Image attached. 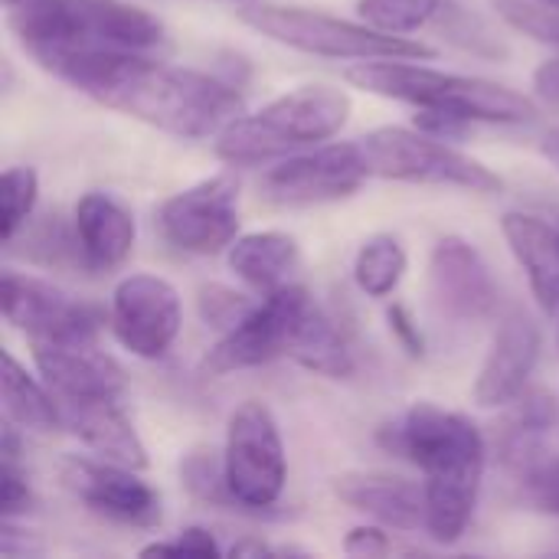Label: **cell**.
I'll list each match as a JSON object with an SVG mask.
<instances>
[{"label": "cell", "instance_id": "1", "mask_svg": "<svg viewBox=\"0 0 559 559\" xmlns=\"http://www.w3.org/2000/svg\"><path fill=\"white\" fill-rule=\"evenodd\" d=\"M43 69L92 102L187 141L216 138L242 115L236 82L170 66L154 52H75Z\"/></svg>", "mask_w": 559, "mask_h": 559}, {"label": "cell", "instance_id": "2", "mask_svg": "<svg viewBox=\"0 0 559 559\" xmlns=\"http://www.w3.org/2000/svg\"><path fill=\"white\" fill-rule=\"evenodd\" d=\"M377 445L423 472L426 488V534L436 544L465 537L488 465L481 429L452 409L429 400L413 403L400 419L377 429Z\"/></svg>", "mask_w": 559, "mask_h": 559}, {"label": "cell", "instance_id": "3", "mask_svg": "<svg viewBox=\"0 0 559 559\" xmlns=\"http://www.w3.org/2000/svg\"><path fill=\"white\" fill-rule=\"evenodd\" d=\"M20 46L46 66L75 52H157L164 23L124 0H33L10 10Z\"/></svg>", "mask_w": 559, "mask_h": 559}, {"label": "cell", "instance_id": "4", "mask_svg": "<svg viewBox=\"0 0 559 559\" xmlns=\"http://www.w3.org/2000/svg\"><path fill=\"white\" fill-rule=\"evenodd\" d=\"M344 75L350 85L370 95L396 98L429 111L462 115L468 121L524 124L537 118V105L524 92H514L508 85L478 75L429 69L419 66V59H367L350 66Z\"/></svg>", "mask_w": 559, "mask_h": 559}, {"label": "cell", "instance_id": "5", "mask_svg": "<svg viewBox=\"0 0 559 559\" xmlns=\"http://www.w3.org/2000/svg\"><path fill=\"white\" fill-rule=\"evenodd\" d=\"M350 95L331 85L292 88L216 134V157L233 167L269 164L331 141L350 118Z\"/></svg>", "mask_w": 559, "mask_h": 559}, {"label": "cell", "instance_id": "6", "mask_svg": "<svg viewBox=\"0 0 559 559\" xmlns=\"http://www.w3.org/2000/svg\"><path fill=\"white\" fill-rule=\"evenodd\" d=\"M242 23L255 33L269 36L272 43H282L288 49L324 56V59H436V49L409 39L393 36L383 29H373L370 23L341 20L321 10L305 7H282V3H252L239 10Z\"/></svg>", "mask_w": 559, "mask_h": 559}, {"label": "cell", "instance_id": "7", "mask_svg": "<svg viewBox=\"0 0 559 559\" xmlns=\"http://www.w3.org/2000/svg\"><path fill=\"white\" fill-rule=\"evenodd\" d=\"M360 151L367 157L370 177L426 187H455L472 193H498L504 187V180L491 167L419 128H377L360 138Z\"/></svg>", "mask_w": 559, "mask_h": 559}, {"label": "cell", "instance_id": "8", "mask_svg": "<svg viewBox=\"0 0 559 559\" xmlns=\"http://www.w3.org/2000/svg\"><path fill=\"white\" fill-rule=\"evenodd\" d=\"M226 481L233 498L249 514H269L288 481V459L282 429L262 400H246L226 423Z\"/></svg>", "mask_w": 559, "mask_h": 559}, {"label": "cell", "instance_id": "9", "mask_svg": "<svg viewBox=\"0 0 559 559\" xmlns=\"http://www.w3.org/2000/svg\"><path fill=\"white\" fill-rule=\"evenodd\" d=\"M311 305L314 298L301 285H285L278 292L262 295V301H255V308L236 328H229L216 341V347L203 357V373L226 377L292 354L295 334L305 314L311 311Z\"/></svg>", "mask_w": 559, "mask_h": 559}, {"label": "cell", "instance_id": "10", "mask_svg": "<svg viewBox=\"0 0 559 559\" xmlns=\"http://www.w3.org/2000/svg\"><path fill=\"white\" fill-rule=\"evenodd\" d=\"M370 177L360 141L354 144H318L298 151L269 167L259 180V190L275 206H321L344 200L364 187Z\"/></svg>", "mask_w": 559, "mask_h": 559}, {"label": "cell", "instance_id": "11", "mask_svg": "<svg viewBox=\"0 0 559 559\" xmlns=\"http://www.w3.org/2000/svg\"><path fill=\"white\" fill-rule=\"evenodd\" d=\"M157 229L167 246L190 255H216L239 236V180L233 174L206 177L157 210Z\"/></svg>", "mask_w": 559, "mask_h": 559}, {"label": "cell", "instance_id": "12", "mask_svg": "<svg viewBox=\"0 0 559 559\" xmlns=\"http://www.w3.org/2000/svg\"><path fill=\"white\" fill-rule=\"evenodd\" d=\"M108 324L115 341L141 360H160L183 328V308L177 288L147 272L121 278L111 292Z\"/></svg>", "mask_w": 559, "mask_h": 559}, {"label": "cell", "instance_id": "13", "mask_svg": "<svg viewBox=\"0 0 559 559\" xmlns=\"http://www.w3.org/2000/svg\"><path fill=\"white\" fill-rule=\"evenodd\" d=\"M0 308L7 324L23 331L29 341H98L105 324V314L95 305L13 269L0 278Z\"/></svg>", "mask_w": 559, "mask_h": 559}, {"label": "cell", "instance_id": "14", "mask_svg": "<svg viewBox=\"0 0 559 559\" xmlns=\"http://www.w3.org/2000/svg\"><path fill=\"white\" fill-rule=\"evenodd\" d=\"M62 488L92 514L124 524V527H157L160 524V495L138 478V468L69 455L59 465Z\"/></svg>", "mask_w": 559, "mask_h": 559}, {"label": "cell", "instance_id": "15", "mask_svg": "<svg viewBox=\"0 0 559 559\" xmlns=\"http://www.w3.org/2000/svg\"><path fill=\"white\" fill-rule=\"evenodd\" d=\"M432 308L455 324H481L498 311V282L485 255L462 236H445L429 255Z\"/></svg>", "mask_w": 559, "mask_h": 559}, {"label": "cell", "instance_id": "16", "mask_svg": "<svg viewBox=\"0 0 559 559\" xmlns=\"http://www.w3.org/2000/svg\"><path fill=\"white\" fill-rule=\"evenodd\" d=\"M544 350V331L524 308H508L475 380V403L485 409L511 406L531 383Z\"/></svg>", "mask_w": 559, "mask_h": 559}, {"label": "cell", "instance_id": "17", "mask_svg": "<svg viewBox=\"0 0 559 559\" xmlns=\"http://www.w3.org/2000/svg\"><path fill=\"white\" fill-rule=\"evenodd\" d=\"M33 364L56 403L92 400V396H124L121 364L98 347V341H29Z\"/></svg>", "mask_w": 559, "mask_h": 559}, {"label": "cell", "instance_id": "18", "mask_svg": "<svg viewBox=\"0 0 559 559\" xmlns=\"http://www.w3.org/2000/svg\"><path fill=\"white\" fill-rule=\"evenodd\" d=\"M62 429H69L88 452L105 462H118L128 468H147V449L128 419L121 396H92V400H62Z\"/></svg>", "mask_w": 559, "mask_h": 559}, {"label": "cell", "instance_id": "19", "mask_svg": "<svg viewBox=\"0 0 559 559\" xmlns=\"http://www.w3.org/2000/svg\"><path fill=\"white\" fill-rule=\"evenodd\" d=\"M334 495L393 531H426V488L383 472H347L334 478Z\"/></svg>", "mask_w": 559, "mask_h": 559}, {"label": "cell", "instance_id": "20", "mask_svg": "<svg viewBox=\"0 0 559 559\" xmlns=\"http://www.w3.org/2000/svg\"><path fill=\"white\" fill-rule=\"evenodd\" d=\"M72 223H75L88 272L118 269L134 249V239H138L134 213L115 193H105V190L82 193L72 210Z\"/></svg>", "mask_w": 559, "mask_h": 559}, {"label": "cell", "instance_id": "21", "mask_svg": "<svg viewBox=\"0 0 559 559\" xmlns=\"http://www.w3.org/2000/svg\"><path fill=\"white\" fill-rule=\"evenodd\" d=\"M504 239L544 314H559V229L531 213L501 216Z\"/></svg>", "mask_w": 559, "mask_h": 559}, {"label": "cell", "instance_id": "22", "mask_svg": "<svg viewBox=\"0 0 559 559\" xmlns=\"http://www.w3.org/2000/svg\"><path fill=\"white\" fill-rule=\"evenodd\" d=\"M298 242L288 233L278 229H259L236 236V242L226 249V262L252 292L269 295L285 285H292V275L298 269Z\"/></svg>", "mask_w": 559, "mask_h": 559}, {"label": "cell", "instance_id": "23", "mask_svg": "<svg viewBox=\"0 0 559 559\" xmlns=\"http://www.w3.org/2000/svg\"><path fill=\"white\" fill-rule=\"evenodd\" d=\"M288 357L298 360L305 370H314V373L331 377V380H347L354 373V367H357L344 328L318 301L305 314Z\"/></svg>", "mask_w": 559, "mask_h": 559}, {"label": "cell", "instance_id": "24", "mask_svg": "<svg viewBox=\"0 0 559 559\" xmlns=\"http://www.w3.org/2000/svg\"><path fill=\"white\" fill-rule=\"evenodd\" d=\"M3 413L13 426L29 432L62 429V413L46 386V380L33 377L10 350H3Z\"/></svg>", "mask_w": 559, "mask_h": 559}, {"label": "cell", "instance_id": "25", "mask_svg": "<svg viewBox=\"0 0 559 559\" xmlns=\"http://www.w3.org/2000/svg\"><path fill=\"white\" fill-rule=\"evenodd\" d=\"M406 269H409V259H406L403 242L390 233H377L364 239V246L357 249L354 282L370 298H390L400 288Z\"/></svg>", "mask_w": 559, "mask_h": 559}, {"label": "cell", "instance_id": "26", "mask_svg": "<svg viewBox=\"0 0 559 559\" xmlns=\"http://www.w3.org/2000/svg\"><path fill=\"white\" fill-rule=\"evenodd\" d=\"M20 233H23V246H26V249H20L23 259L46 265V269H82V272H88L75 223H66L62 216L52 213V216L36 219V223H26Z\"/></svg>", "mask_w": 559, "mask_h": 559}, {"label": "cell", "instance_id": "27", "mask_svg": "<svg viewBox=\"0 0 559 559\" xmlns=\"http://www.w3.org/2000/svg\"><path fill=\"white\" fill-rule=\"evenodd\" d=\"M180 481L190 491V498L200 501V504H206V508H216V511H242L239 501L229 491L223 452H216V449H206V445L203 449H190L180 459Z\"/></svg>", "mask_w": 559, "mask_h": 559}, {"label": "cell", "instance_id": "28", "mask_svg": "<svg viewBox=\"0 0 559 559\" xmlns=\"http://www.w3.org/2000/svg\"><path fill=\"white\" fill-rule=\"evenodd\" d=\"M449 0H357V13L373 29L409 36L426 26H436Z\"/></svg>", "mask_w": 559, "mask_h": 559}, {"label": "cell", "instance_id": "29", "mask_svg": "<svg viewBox=\"0 0 559 559\" xmlns=\"http://www.w3.org/2000/svg\"><path fill=\"white\" fill-rule=\"evenodd\" d=\"M436 26L445 33L449 43H455L459 49L472 52V56H485V59H504L508 56V43L498 39V33L468 7H462L459 0H449L442 16L436 20Z\"/></svg>", "mask_w": 559, "mask_h": 559}, {"label": "cell", "instance_id": "30", "mask_svg": "<svg viewBox=\"0 0 559 559\" xmlns=\"http://www.w3.org/2000/svg\"><path fill=\"white\" fill-rule=\"evenodd\" d=\"M39 200V174L33 167H7L0 177V236L3 246L20 236Z\"/></svg>", "mask_w": 559, "mask_h": 559}, {"label": "cell", "instance_id": "31", "mask_svg": "<svg viewBox=\"0 0 559 559\" xmlns=\"http://www.w3.org/2000/svg\"><path fill=\"white\" fill-rule=\"evenodd\" d=\"M511 485L518 488L521 501L531 504L534 511L559 514V455L554 449L534 459L518 475H511Z\"/></svg>", "mask_w": 559, "mask_h": 559}, {"label": "cell", "instance_id": "32", "mask_svg": "<svg viewBox=\"0 0 559 559\" xmlns=\"http://www.w3.org/2000/svg\"><path fill=\"white\" fill-rule=\"evenodd\" d=\"M498 16L537 43L559 46V7L547 0H495Z\"/></svg>", "mask_w": 559, "mask_h": 559}, {"label": "cell", "instance_id": "33", "mask_svg": "<svg viewBox=\"0 0 559 559\" xmlns=\"http://www.w3.org/2000/svg\"><path fill=\"white\" fill-rule=\"evenodd\" d=\"M197 308H200V318H203L206 328L226 334L229 328H236V324L255 308V301L246 298L242 292H233V288L213 282V285H203V288H200Z\"/></svg>", "mask_w": 559, "mask_h": 559}, {"label": "cell", "instance_id": "34", "mask_svg": "<svg viewBox=\"0 0 559 559\" xmlns=\"http://www.w3.org/2000/svg\"><path fill=\"white\" fill-rule=\"evenodd\" d=\"M141 557H219V544L206 527H187L174 540L141 547Z\"/></svg>", "mask_w": 559, "mask_h": 559}, {"label": "cell", "instance_id": "35", "mask_svg": "<svg viewBox=\"0 0 559 559\" xmlns=\"http://www.w3.org/2000/svg\"><path fill=\"white\" fill-rule=\"evenodd\" d=\"M386 324H390V334L396 337V344L406 350V357H413V360L426 357V337H423V331H419V324H416V318L409 314L406 305H390Z\"/></svg>", "mask_w": 559, "mask_h": 559}, {"label": "cell", "instance_id": "36", "mask_svg": "<svg viewBox=\"0 0 559 559\" xmlns=\"http://www.w3.org/2000/svg\"><path fill=\"white\" fill-rule=\"evenodd\" d=\"M344 554H347V557L367 559L386 557V554H393V540H390V534L383 531V524H380V527L364 524V527H354V531L344 537Z\"/></svg>", "mask_w": 559, "mask_h": 559}, {"label": "cell", "instance_id": "37", "mask_svg": "<svg viewBox=\"0 0 559 559\" xmlns=\"http://www.w3.org/2000/svg\"><path fill=\"white\" fill-rule=\"evenodd\" d=\"M468 124H472L468 118L449 115V111H429V108H423V115H416V128L426 131V134H436V138H442V141L462 138V134L468 131Z\"/></svg>", "mask_w": 559, "mask_h": 559}, {"label": "cell", "instance_id": "38", "mask_svg": "<svg viewBox=\"0 0 559 559\" xmlns=\"http://www.w3.org/2000/svg\"><path fill=\"white\" fill-rule=\"evenodd\" d=\"M534 92H537L540 102L559 108V59H547V62L537 66V72H534Z\"/></svg>", "mask_w": 559, "mask_h": 559}, {"label": "cell", "instance_id": "39", "mask_svg": "<svg viewBox=\"0 0 559 559\" xmlns=\"http://www.w3.org/2000/svg\"><path fill=\"white\" fill-rule=\"evenodd\" d=\"M275 554H278L275 547H269L262 540H252V537L233 544V550H229V557H275Z\"/></svg>", "mask_w": 559, "mask_h": 559}, {"label": "cell", "instance_id": "40", "mask_svg": "<svg viewBox=\"0 0 559 559\" xmlns=\"http://www.w3.org/2000/svg\"><path fill=\"white\" fill-rule=\"evenodd\" d=\"M540 151H544V157H547V160H550V164L559 170V128L547 131V138H544Z\"/></svg>", "mask_w": 559, "mask_h": 559}, {"label": "cell", "instance_id": "41", "mask_svg": "<svg viewBox=\"0 0 559 559\" xmlns=\"http://www.w3.org/2000/svg\"><path fill=\"white\" fill-rule=\"evenodd\" d=\"M23 3H33V0H3L7 10H16V7H23Z\"/></svg>", "mask_w": 559, "mask_h": 559}, {"label": "cell", "instance_id": "42", "mask_svg": "<svg viewBox=\"0 0 559 559\" xmlns=\"http://www.w3.org/2000/svg\"><path fill=\"white\" fill-rule=\"evenodd\" d=\"M547 3H554V7H559V0H547Z\"/></svg>", "mask_w": 559, "mask_h": 559}, {"label": "cell", "instance_id": "43", "mask_svg": "<svg viewBox=\"0 0 559 559\" xmlns=\"http://www.w3.org/2000/svg\"><path fill=\"white\" fill-rule=\"evenodd\" d=\"M236 3H246V0H236Z\"/></svg>", "mask_w": 559, "mask_h": 559}]
</instances>
